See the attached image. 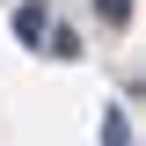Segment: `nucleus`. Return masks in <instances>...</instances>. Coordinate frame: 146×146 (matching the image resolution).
I'll return each instance as SVG.
<instances>
[{"mask_svg":"<svg viewBox=\"0 0 146 146\" xmlns=\"http://www.w3.org/2000/svg\"><path fill=\"white\" fill-rule=\"evenodd\" d=\"M44 29H51L44 0H22V7H15V36H22V44H44Z\"/></svg>","mask_w":146,"mask_h":146,"instance_id":"1","label":"nucleus"},{"mask_svg":"<svg viewBox=\"0 0 146 146\" xmlns=\"http://www.w3.org/2000/svg\"><path fill=\"white\" fill-rule=\"evenodd\" d=\"M44 51H51V58H73V51H80V36H73V29H44Z\"/></svg>","mask_w":146,"mask_h":146,"instance_id":"2","label":"nucleus"},{"mask_svg":"<svg viewBox=\"0 0 146 146\" xmlns=\"http://www.w3.org/2000/svg\"><path fill=\"white\" fill-rule=\"evenodd\" d=\"M102 146H131V124H124V110H110V117H102Z\"/></svg>","mask_w":146,"mask_h":146,"instance_id":"3","label":"nucleus"},{"mask_svg":"<svg viewBox=\"0 0 146 146\" xmlns=\"http://www.w3.org/2000/svg\"><path fill=\"white\" fill-rule=\"evenodd\" d=\"M95 15L102 22H131V0H95Z\"/></svg>","mask_w":146,"mask_h":146,"instance_id":"4","label":"nucleus"}]
</instances>
